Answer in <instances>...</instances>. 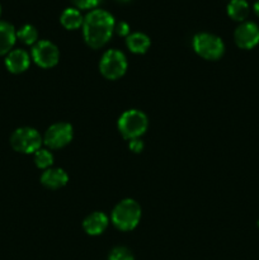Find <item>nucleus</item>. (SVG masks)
Instances as JSON below:
<instances>
[{
    "instance_id": "f257e3e1",
    "label": "nucleus",
    "mask_w": 259,
    "mask_h": 260,
    "mask_svg": "<svg viewBox=\"0 0 259 260\" xmlns=\"http://www.w3.org/2000/svg\"><path fill=\"white\" fill-rule=\"evenodd\" d=\"M116 27L114 17L104 9L90 10L84 17L83 36L89 47L98 50L106 46L112 38Z\"/></svg>"
},
{
    "instance_id": "f03ea898",
    "label": "nucleus",
    "mask_w": 259,
    "mask_h": 260,
    "mask_svg": "<svg viewBox=\"0 0 259 260\" xmlns=\"http://www.w3.org/2000/svg\"><path fill=\"white\" fill-rule=\"evenodd\" d=\"M141 206L132 198H126L114 206L111 221L114 228L121 231H132L141 220Z\"/></svg>"
},
{
    "instance_id": "7ed1b4c3",
    "label": "nucleus",
    "mask_w": 259,
    "mask_h": 260,
    "mask_svg": "<svg viewBox=\"0 0 259 260\" xmlns=\"http://www.w3.org/2000/svg\"><path fill=\"white\" fill-rule=\"evenodd\" d=\"M117 127L122 137L131 141V140L140 139L147 131L149 119L146 114L140 109H128L119 116Z\"/></svg>"
},
{
    "instance_id": "20e7f679",
    "label": "nucleus",
    "mask_w": 259,
    "mask_h": 260,
    "mask_svg": "<svg viewBox=\"0 0 259 260\" xmlns=\"http://www.w3.org/2000/svg\"><path fill=\"white\" fill-rule=\"evenodd\" d=\"M192 46L198 56L208 61H216L225 53V43L218 36L208 32H200L195 35Z\"/></svg>"
},
{
    "instance_id": "39448f33",
    "label": "nucleus",
    "mask_w": 259,
    "mask_h": 260,
    "mask_svg": "<svg viewBox=\"0 0 259 260\" xmlns=\"http://www.w3.org/2000/svg\"><path fill=\"white\" fill-rule=\"evenodd\" d=\"M43 137L33 127H19L10 136V145L13 149L22 154H35L41 149Z\"/></svg>"
},
{
    "instance_id": "423d86ee",
    "label": "nucleus",
    "mask_w": 259,
    "mask_h": 260,
    "mask_svg": "<svg viewBox=\"0 0 259 260\" xmlns=\"http://www.w3.org/2000/svg\"><path fill=\"white\" fill-rule=\"evenodd\" d=\"M99 71L108 80H117L127 71V58L122 51L111 48L103 53L99 62Z\"/></svg>"
},
{
    "instance_id": "0eeeda50",
    "label": "nucleus",
    "mask_w": 259,
    "mask_h": 260,
    "mask_svg": "<svg viewBox=\"0 0 259 260\" xmlns=\"http://www.w3.org/2000/svg\"><path fill=\"white\" fill-rule=\"evenodd\" d=\"M74 137L73 126L68 122L51 124L43 135V145L51 150H58L68 146Z\"/></svg>"
},
{
    "instance_id": "6e6552de",
    "label": "nucleus",
    "mask_w": 259,
    "mask_h": 260,
    "mask_svg": "<svg viewBox=\"0 0 259 260\" xmlns=\"http://www.w3.org/2000/svg\"><path fill=\"white\" fill-rule=\"evenodd\" d=\"M32 60L42 69H51L60 60V51L57 46L48 40L38 41L32 47Z\"/></svg>"
},
{
    "instance_id": "1a4fd4ad",
    "label": "nucleus",
    "mask_w": 259,
    "mask_h": 260,
    "mask_svg": "<svg viewBox=\"0 0 259 260\" xmlns=\"http://www.w3.org/2000/svg\"><path fill=\"white\" fill-rule=\"evenodd\" d=\"M234 41L241 50H251L259 43V27L254 22H243L234 32Z\"/></svg>"
},
{
    "instance_id": "9d476101",
    "label": "nucleus",
    "mask_w": 259,
    "mask_h": 260,
    "mask_svg": "<svg viewBox=\"0 0 259 260\" xmlns=\"http://www.w3.org/2000/svg\"><path fill=\"white\" fill-rule=\"evenodd\" d=\"M30 65V56L22 48L12 50L5 57V68L12 74H22L28 70Z\"/></svg>"
},
{
    "instance_id": "9b49d317",
    "label": "nucleus",
    "mask_w": 259,
    "mask_h": 260,
    "mask_svg": "<svg viewBox=\"0 0 259 260\" xmlns=\"http://www.w3.org/2000/svg\"><path fill=\"white\" fill-rule=\"evenodd\" d=\"M109 218L104 212H93L86 216L83 221V229L88 235L98 236L108 228Z\"/></svg>"
},
{
    "instance_id": "f8f14e48",
    "label": "nucleus",
    "mask_w": 259,
    "mask_h": 260,
    "mask_svg": "<svg viewBox=\"0 0 259 260\" xmlns=\"http://www.w3.org/2000/svg\"><path fill=\"white\" fill-rule=\"evenodd\" d=\"M69 182V175L61 168H48L41 175V183L47 189H60Z\"/></svg>"
},
{
    "instance_id": "ddd939ff",
    "label": "nucleus",
    "mask_w": 259,
    "mask_h": 260,
    "mask_svg": "<svg viewBox=\"0 0 259 260\" xmlns=\"http://www.w3.org/2000/svg\"><path fill=\"white\" fill-rule=\"evenodd\" d=\"M17 41V30L9 22L0 20V56L8 55Z\"/></svg>"
},
{
    "instance_id": "4468645a",
    "label": "nucleus",
    "mask_w": 259,
    "mask_h": 260,
    "mask_svg": "<svg viewBox=\"0 0 259 260\" xmlns=\"http://www.w3.org/2000/svg\"><path fill=\"white\" fill-rule=\"evenodd\" d=\"M150 45H151L150 37L142 32L130 33L126 37L127 48L132 53H136V55H142V53L147 52V50L150 48Z\"/></svg>"
},
{
    "instance_id": "2eb2a0df",
    "label": "nucleus",
    "mask_w": 259,
    "mask_h": 260,
    "mask_svg": "<svg viewBox=\"0 0 259 260\" xmlns=\"http://www.w3.org/2000/svg\"><path fill=\"white\" fill-rule=\"evenodd\" d=\"M84 17L78 8H66L60 15V23L69 30L78 29L83 27Z\"/></svg>"
},
{
    "instance_id": "dca6fc26",
    "label": "nucleus",
    "mask_w": 259,
    "mask_h": 260,
    "mask_svg": "<svg viewBox=\"0 0 259 260\" xmlns=\"http://www.w3.org/2000/svg\"><path fill=\"white\" fill-rule=\"evenodd\" d=\"M226 10H228V15L231 19L243 23L248 18L250 8H249L246 0H230Z\"/></svg>"
},
{
    "instance_id": "f3484780",
    "label": "nucleus",
    "mask_w": 259,
    "mask_h": 260,
    "mask_svg": "<svg viewBox=\"0 0 259 260\" xmlns=\"http://www.w3.org/2000/svg\"><path fill=\"white\" fill-rule=\"evenodd\" d=\"M17 38L27 46H35L38 42V30L35 25L24 24L17 30Z\"/></svg>"
},
{
    "instance_id": "a211bd4d",
    "label": "nucleus",
    "mask_w": 259,
    "mask_h": 260,
    "mask_svg": "<svg viewBox=\"0 0 259 260\" xmlns=\"http://www.w3.org/2000/svg\"><path fill=\"white\" fill-rule=\"evenodd\" d=\"M35 164L40 169L46 170L52 167L53 164V155L52 152L48 151L47 149H40L35 154Z\"/></svg>"
},
{
    "instance_id": "6ab92c4d",
    "label": "nucleus",
    "mask_w": 259,
    "mask_h": 260,
    "mask_svg": "<svg viewBox=\"0 0 259 260\" xmlns=\"http://www.w3.org/2000/svg\"><path fill=\"white\" fill-rule=\"evenodd\" d=\"M108 260H135L134 254L126 246H116L111 250Z\"/></svg>"
},
{
    "instance_id": "aec40b11",
    "label": "nucleus",
    "mask_w": 259,
    "mask_h": 260,
    "mask_svg": "<svg viewBox=\"0 0 259 260\" xmlns=\"http://www.w3.org/2000/svg\"><path fill=\"white\" fill-rule=\"evenodd\" d=\"M71 3H73L74 5H75V8H78V9H96L98 8V5L101 4L102 0H71Z\"/></svg>"
},
{
    "instance_id": "412c9836",
    "label": "nucleus",
    "mask_w": 259,
    "mask_h": 260,
    "mask_svg": "<svg viewBox=\"0 0 259 260\" xmlns=\"http://www.w3.org/2000/svg\"><path fill=\"white\" fill-rule=\"evenodd\" d=\"M130 30H131V28H130L128 23L123 22V20H122V22L116 23L114 32H116L118 36H121V37H127V36L130 35Z\"/></svg>"
},
{
    "instance_id": "4be33fe9",
    "label": "nucleus",
    "mask_w": 259,
    "mask_h": 260,
    "mask_svg": "<svg viewBox=\"0 0 259 260\" xmlns=\"http://www.w3.org/2000/svg\"><path fill=\"white\" fill-rule=\"evenodd\" d=\"M144 147H145L144 142H142L140 139L131 140V141H130V144H128V149L131 150L132 152H135V154H140V152L144 150Z\"/></svg>"
},
{
    "instance_id": "5701e85b",
    "label": "nucleus",
    "mask_w": 259,
    "mask_h": 260,
    "mask_svg": "<svg viewBox=\"0 0 259 260\" xmlns=\"http://www.w3.org/2000/svg\"><path fill=\"white\" fill-rule=\"evenodd\" d=\"M253 10H254V13L256 14V17H259V0H256V2L254 3Z\"/></svg>"
},
{
    "instance_id": "b1692460",
    "label": "nucleus",
    "mask_w": 259,
    "mask_h": 260,
    "mask_svg": "<svg viewBox=\"0 0 259 260\" xmlns=\"http://www.w3.org/2000/svg\"><path fill=\"white\" fill-rule=\"evenodd\" d=\"M116 2H118V3H128V2H131V0H116Z\"/></svg>"
},
{
    "instance_id": "393cba45",
    "label": "nucleus",
    "mask_w": 259,
    "mask_h": 260,
    "mask_svg": "<svg viewBox=\"0 0 259 260\" xmlns=\"http://www.w3.org/2000/svg\"><path fill=\"white\" fill-rule=\"evenodd\" d=\"M0 15H2V5H0Z\"/></svg>"
},
{
    "instance_id": "a878e982",
    "label": "nucleus",
    "mask_w": 259,
    "mask_h": 260,
    "mask_svg": "<svg viewBox=\"0 0 259 260\" xmlns=\"http://www.w3.org/2000/svg\"><path fill=\"white\" fill-rule=\"evenodd\" d=\"M258 229H259V221H258Z\"/></svg>"
}]
</instances>
